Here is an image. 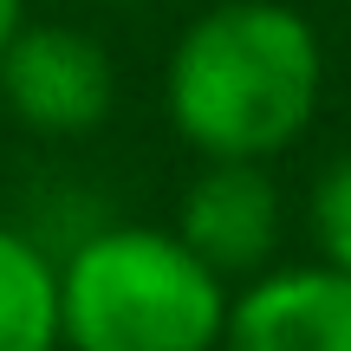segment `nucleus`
<instances>
[{"mask_svg": "<svg viewBox=\"0 0 351 351\" xmlns=\"http://www.w3.org/2000/svg\"><path fill=\"white\" fill-rule=\"evenodd\" d=\"M326 91V46L287 0H215L163 65L169 130L202 163H274L306 137Z\"/></svg>", "mask_w": 351, "mask_h": 351, "instance_id": "f257e3e1", "label": "nucleus"}, {"mask_svg": "<svg viewBox=\"0 0 351 351\" xmlns=\"http://www.w3.org/2000/svg\"><path fill=\"white\" fill-rule=\"evenodd\" d=\"M228 280L182 247L176 228L111 221L59 261L65 351H221Z\"/></svg>", "mask_w": 351, "mask_h": 351, "instance_id": "f03ea898", "label": "nucleus"}, {"mask_svg": "<svg viewBox=\"0 0 351 351\" xmlns=\"http://www.w3.org/2000/svg\"><path fill=\"white\" fill-rule=\"evenodd\" d=\"M0 104L33 137H91L117 111V65L85 26L26 20L0 52Z\"/></svg>", "mask_w": 351, "mask_h": 351, "instance_id": "7ed1b4c3", "label": "nucleus"}, {"mask_svg": "<svg viewBox=\"0 0 351 351\" xmlns=\"http://www.w3.org/2000/svg\"><path fill=\"white\" fill-rule=\"evenodd\" d=\"M169 228L221 280H254L274 267L287 202H280V182L267 176V163H202L176 195Z\"/></svg>", "mask_w": 351, "mask_h": 351, "instance_id": "20e7f679", "label": "nucleus"}, {"mask_svg": "<svg viewBox=\"0 0 351 351\" xmlns=\"http://www.w3.org/2000/svg\"><path fill=\"white\" fill-rule=\"evenodd\" d=\"M221 351H351V274L332 261L254 274L228 300Z\"/></svg>", "mask_w": 351, "mask_h": 351, "instance_id": "39448f33", "label": "nucleus"}, {"mask_svg": "<svg viewBox=\"0 0 351 351\" xmlns=\"http://www.w3.org/2000/svg\"><path fill=\"white\" fill-rule=\"evenodd\" d=\"M0 351H65L59 261L13 221H0Z\"/></svg>", "mask_w": 351, "mask_h": 351, "instance_id": "423d86ee", "label": "nucleus"}, {"mask_svg": "<svg viewBox=\"0 0 351 351\" xmlns=\"http://www.w3.org/2000/svg\"><path fill=\"white\" fill-rule=\"evenodd\" d=\"M313 241H319V261L345 267L351 274V156L326 163V176L313 182Z\"/></svg>", "mask_w": 351, "mask_h": 351, "instance_id": "0eeeda50", "label": "nucleus"}, {"mask_svg": "<svg viewBox=\"0 0 351 351\" xmlns=\"http://www.w3.org/2000/svg\"><path fill=\"white\" fill-rule=\"evenodd\" d=\"M26 26V0H0V52L13 46V33Z\"/></svg>", "mask_w": 351, "mask_h": 351, "instance_id": "6e6552de", "label": "nucleus"}, {"mask_svg": "<svg viewBox=\"0 0 351 351\" xmlns=\"http://www.w3.org/2000/svg\"><path fill=\"white\" fill-rule=\"evenodd\" d=\"M111 7H156V0H111Z\"/></svg>", "mask_w": 351, "mask_h": 351, "instance_id": "1a4fd4ad", "label": "nucleus"}]
</instances>
